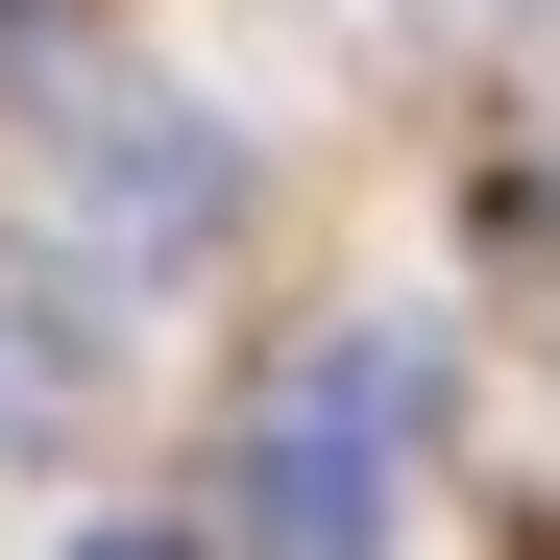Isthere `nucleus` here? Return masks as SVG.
<instances>
[{
	"label": "nucleus",
	"mask_w": 560,
	"mask_h": 560,
	"mask_svg": "<svg viewBox=\"0 0 560 560\" xmlns=\"http://www.w3.org/2000/svg\"><path fill=\"white\" fill-rule=\"evenodd\" d=\"M49 220L98 244V268H196V244L244 220V171L171 122V98H73V122H49Z\"/></svg>",
	"instance_id": "2"
},
{
	"label": "nucleus",
	"mask_w": 560,
	"mask_h": 560,
	"mask_svg": "<svg viewBox=\"0 0 560 560\" xmlns=\"http://www.w3.org/2000/svg\"><path fill=\"white\" fill-rule=\"evenodd\" d=\"M73 415V341H0V439H49Z\"/></svg>",
	"instance_id": "3"
},
{
	"label": "nucleus",
	"mask_w": 560,
	"mask_h": 560,
	"mask_svg": "<svg viewBox=\"0 0 560 560\" xmlns=\"http://www.w3.org/2000/svg\"><path fill=\"white\" fill-rule=\"evenodd\" d=\"M49 49H73V0H0V73H49Z\"/></svg>",
	"instance_id": "4"
},
{
	"label": "nucleus",
	"mask_w": 560,
	"mask_h": 560,
	"mask_svg": "<svg viewBox=\"0 0 560 560\" xmlns=\"http://www.w3.org/2000/svg\"><path fill=\"white\" fill-rule=\"evenodd\" d=\"M73 560H196V536H147V512H98V536H73Z\"/></svg>",
	"instance_id": "5"
},
{
	"label": "nucleus",
	"mask_w": 560,
	"mask_h": 560,
	"mask_svg": "<svg viewBox=\"0 0 560 560\" xmlns=\"http://www.w3.org/2000/svg\"><path fill=\"white\" fill-rule=\"evenodd\" d=\"M415 415H439V341L415 317H341L293 390L244 415V560H390V488H415Z\"/></svg>",
	"instance_id": "1"
}]
</instances>
